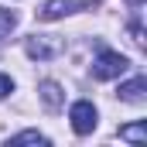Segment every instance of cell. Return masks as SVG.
Returning <instances> with one entry per match:
<instances>
[{
	"instance_id": "6da1fadb",
	"label": "cell",
	"mask_w": 147,
	"mask_h": 147,
	"mask_svg": "<svg viewBox=\"0 0 147 147\" xmlns=\"http://www.w3.org/2000/svg\"><path fill=\"white\" fill-rule=\"evenodd\" d=\"M127 55H120V51H99L96 55V62H92V79H99V82H110V79H120V75L127 72Z\"/></svg>"
},
{
	"instance_id": "7a4b0ae2",
	"label": "cell",
	"mask_w": 147,
	"mask_h": 147,
	"mask_svg": "<svg viewBox=\"0 0 147 147\" xmlns=\"http://www.w3.org/2000/svg\"><path fill=\"white\" fill-rule=\"evenodd\" d=\"M24 51H28V58L48 62V58H55V55L62 51V38H55V34H31V38H24Z\"/></svg>"
},
{
	"instance_id": "3957f363",
	"label": "cell",
	"mask_w": 147,
	"mask_h": 147,
	"mask_svg": "<svg viewBox=\"0 0 147 147\" xmlns=\"http://www.w3.org/2000/svg\"><path fill=\"white\" fill-rule=\"evenodd\" d=\"M69 120H72V130H75V134L86 137V134L96 130L99 113H96V106H92L89 99H79V103H72V110H69Z\"/></svg>"
},
{
	"instance_id": "277c9868",
	"label": "cell",
	"mask_w": 147,
	"mask_h": 147,
	"mask_svg": "<svg viewBox=\"0 0 147 147\" xmlns=\"http://www.w3.org/2000/svg\"><path fill=\"white\" fill-rule=\"evenodd\" d=\"M86 7H89V0H45L41 10H38V17H41V21H62V17L79 14V10H86Z\"/></svg>"
},
{
	"instance_id": "5b68a950",
	"label": "cell",
	"mask_w": 147,
	"mask_h": 147,
	"mask_svg": "<svg viewBox=\"0 0 147 147\" xmlns=\"http://www.w3.org/2000/svg\"><path fill=\"white\" fill-rule=\"evenodd\" d=\"M38 96H41L45 110H51V113H58L62 106H65V92H62V86H58V82H51V79L38 82Z\"/></svg>"
},
{
	"instance_id": "8992f818",
	"label": "cell",
	"mask_w": 147,
	"mask_h": 147,
	"mask_svg": "<svg viewBox=\"0 0 147 147\" xmlns=\"http://www.w3.org/2000/svg\"><path fill=\"white\" fill-rule=\"evenodd\" d=\"M123 103H144L147 99V79H130V82H120V92H116Z\"/></svg>"
},
{
	"instance_id": "52a82bcc",
	"label": "cell",
	"mask_w": 147,
	"mask_h": 147,
	"mask_svg": "<svg viewBox=\"0 0 147 147\" xmlns=\"http://www.w3.org/2000/svg\"><path fill=\"white\" fill-rule=\"evenodd\" d=\"M120 140H130V144L144 147V144H147V127H144V123H130V127H120Z\"/></svg>"
},
{
	"instance_id": "ba28073f",
	"label": "cell",
	"mask_w": 147,
	"mask_h": 147,
	"mask_svg": "<svg viewBox=\"0 0 147 147\" xmlns=\"http://www.w3.org/2000/svg\"><path fill=\"white\" fill-rule=\"evenodd\" d=\"M7 144H38V147H48L51 140H48V137H45L41 130H21V134H14V137H10Z\"/></svg>"
},
{
	"instance_id": "9c48e42d",
	"label": "cell",
	"mask_w": 147,
	"mask_h": 147,
	"mask_svg": "<svg viewBox=\"0 0 147 147\" xmlns=\"http://www.w3.org/2000/svg\"><path fill=\"white\" fill-rule=\"evenodd\" d=\"M14 28H17V14H14V10H7V7H0V41H3V38H10Z\"/></svg>"
},
{
	"instance_id": "30bf717a",
	"label": "cell",
	"mask_w": 147,
	"mask_h": 147,
	"mask_svg": "<svg viewBox=\"0 0 147 147\" xmlns=\"http://www.w3.org/2000/svg\"><path fill=\"white\" fill-rule=\"evenodd\" d=\"M10 92H14V79H10V75H3V72H0V99H7Z\"/></svg>"
}]
</instances>
